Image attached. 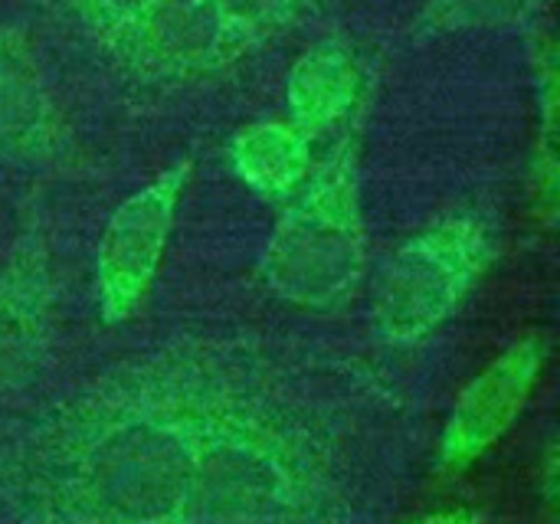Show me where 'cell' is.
<instances>
[{"label": "cell", "mask_w": 560, "mask_h": 524, "mask_svg": "<svg viewBox=\"0 0 560 524\" xmlns=\"http://www.w3.org/2000/svg\"><path fill=\"white\" fill-rule=\"evenodd\" d=\"M368 266L361 171L354 138L315 161L308 181L285 200L259 259L272 295L299 308H335L361 282Z\"/></svg>", "instance_id": "7a4b0ae2"}, {"label": "cell", "mask_w": 560, "mask_h": 524, "mask_svg": "<svg viewBox=\"0 0 560 524\" xmlns=\"http://www.w3.org/2000/svg\"><path fill=\"white\" fill-rule=\"evenodd\" d=\"M105 53L144 85H177L217 75L253 49L217 0H151Z\"/></svg>", "instance_id": "277c9868"}, {"label": "cell", "mask_w": 560, "mask_h": 524, "mask_svg": "<svg viewBox=\"0 0 560 524\" xmlns=\"http://www.w3.org/2000/svg\"><path fill=\"white\" fill-rule=\"evenodd\" d=\"M226 384L151 371L52 420L23 459V496L49 524H184Z\"/></svg>", "instance_id": "6da1fadb"}, {"label": "cell", "mask_w": 560, "mask_h": 524, "mask_svg": "<svg viewBox=\"0 0 560 524\" xmlns=\"http://www.w3.org/2000/svg\"><path fill=\"white\" fill-rule=\"evenodd\" d=\"M312 138L289 118L253 121L230 141V164L236 177L262 200L285 203L315 171Z\"/></svg>", "instance_id": "9c48e42d"}, {"label": "cell", "mask_w": 560, "mask_h": 524, "mask_svg": "<svg viewBox=\"0 0 560 524\" xmlns=\"http://www.w3.org/2000/svg\"><path fill=\"white\" fill-rule=\"evenodd\" d=\"M413 524H476V522H472V515H469V512L453 509V512H433V515H423V519H417Z\"/></svg>", "instance_id": "5bb4252c"}, {"label": "cell", "mask_w": 560, "mask_h": 524, "mask_svg": "<svg viewBox=\"0 0 560 524\" xmlns=\"http://www.w3.org/2000/svg\"><path fill=\"white\" fill-rule=\"evenodd\" d=\"M217 3L226 13V20L236 26V33L249 43V49L292 26L312 7V0H217Z\"/></svg>", "instance_id": "7c38bea8"}, {"label": "cell", "mask_w": 560, "mask_h": 524, "mask_svg": "<svg viewBox=\"0 0 560 524\" xmlns=\"http://www.w3.org/2000/svg\"><path fill=\"white\" fill-rule=\"evenodd\" d=\"M43 341V292L33 272L0 279V391L13 387L36 361Z\"/></svg>", "instance_id": "30bf717a"}, {"label": "cell", "mask_w": 560, "mask_h": 524, "mask_svg": "<svg viewBox=\"0 0 560 524\" xmlns=\"http://www.w3.org/2000/svg\"><path fill=\"white\" fill-rule=\"evenodd\" d=\"M66 144V121L52 85L23 33L0 26V158L52 161Z\"/></svg>", "instance_id": "52a82bcc"}, {"label": "cell", "mask_w": 560, "mask_h": 524, "mask_svg": "<svg viewBox=\"0 0 560 524\" xmlns=\"http://www.w3.org/2000/svg\"><path fill=\"white\" fill-rule=\"evenodd\" d=\"M545 0H427L417 16V36L489 33L525 26Z\"/></svg>", "instance_id": "8fae6325"}, {"label": "cell", "mask_w": 560, "mask_h": 524, "mask_svg": "<svg viewBox=\"0 0 560 524\" xmlns=\"http://www.w3.org/2000/svg\"><path fill=\"white\" fill-rule=\"evenodd\" d=\"M495 226L482 213H446L413 236L384 263L371 315L390 345H417L443 328L495 259Z\"/></svg>", "instance_id": "3957f363"}, {"label": "cell", "mask_w": 560, "mask_h": 524, "mask_svg": "<svg viewBox=\"0 0 560 524\" xmlns=\"http://www.w3.org/2000/svg\"><path fill=\"white\" fill-rule=\"evenodd\" d=\"M190 171V161H177L108 217L95 249V302L108 325L128 322L151 295Z\"/></svg>", "instance_id": "5b68a950"}, {"label": "cell", "mask_w": 560, "mask_h": 524, "mask_svg": "<svg viewBox=\"0 0 560 524\" xmlns=\"http://www.w3.org/2000/svg\"><path fill=\"white\" fill-rule=\"evenodd\" d=\"M364 89V69L358 53L345 39H322L308 46L285 79L289 121L312 141L338 128L358 105Z\"/></svg>", "instance_id": "ba28073f"}, {"label": "cell", "mask_w": 560, "mask_h": 524, "mask_svg": "<svg viewBox=\"0 0 560 524\" xmlns=\"http://www.w3.org/2000/svg\"><path fill=\"white\" fill-rule=\"evenodd\" d=\"M151 0H69L79 23L92 33V39L105 49Z\"/></svg>", "instance_id": "4fadbf2b"}, {"label": "cell", "mask_w": 560, "mask_h": 524, "mask_svg": "<svg viewBox=\"0 0 560 524\" xmlns=\"http://www.w3.org/2000/svg\"><path fill=\"white\" fill-rule=\"evenodd\" d=\"M548 358V341L528 335L502 351L456 400V410L440 440V466L466 469L492 450L525 410Z\"/></svg>", "instance_id": "8992f818"}]
</instances>
